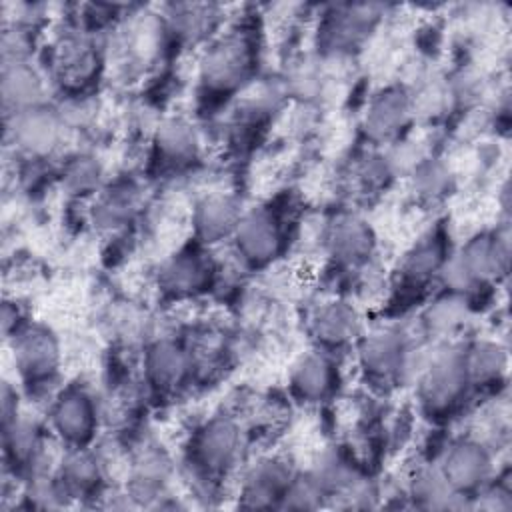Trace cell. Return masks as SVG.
I'll return each instance as SVG.
<instances>
[{
	"label": "cell",
	"mask_w": 512,
	"mask_h": 512,
	"mask_svg": "<svg viewBox=\"0 0 512 512\" xmlns=\"http://www.w3.org/2000/svg\"><path fill=\"white\" fill-rule=\"evenodd\" d=\"M16 348V346H14ZM18 366L28 378H42L54 366L56 348L44 332H26L18 342Z\"/></svg>",
	"instance_id": "6da1fadb"
},
{
	"label": "cell",
	"mask_w": 512,
	"mask_h": 512,
	"mask_svg": "<svg viewBox=\"0 0 512 512\" xmlns=\"http://www.w3.org/2000/svg\"><path fill=\"white\" fill-rule=\"evenodd\" d=\"M242 250L252 258L270 256L278 244V232L272 218L264 212L252 214L238 226Z\"/></svg>",
	"instance_id": "7a4b0ae2"
},
{
	"label": "cell",
	"mask_w": 512,
	"mask_h": 512,
	"mask_svg": "<svg viewBox=\"0 0 512 512\" xmlns=\"http://www.w3.org/2000/svg\"><path fill=\"white\" fill-rule=\"evenodd\" d=\"M244 62H246V48H242L238 40H226L210 52L206 60V76L212 82L232 84L244 74L248 66Z\"/></svg>",
	"instance_id": "3957f363"
},
{
	"label": "cell",
	"mask_w": 512,
	"mask_h": 512,
	"mask_svg": "<svg viewBox=\"0 0 512 512\" xmlns=\"http://www.w3.org/2000/svg\"><path fill=\"white\" fill-rule=\"evenodd\" d=\"M2 88H4L6 104H14V108L18 106L22 110L32 108L40 96L38 76L20 62H14L4 70Z\"/></svg>",
	"instance_id": "277c9868"
},
{
	"label": "cell",
	"mask_w": 512,
	"mask_h": 512,
	"mask_svg": "<svg viewBox=\"0 0 512 512\" xmlns=\"http://www.w3.org/2000/svg\"><path fill=\"white\" fill-rule=\"evenodd\" d=\"M90 408L82 394H68L54 410V422L58 430L70 440H84L90 432Z\"/></svg>",
	"instance_id": "5b68a950"
},
{
	"label": "cell",
	"mask_w": 512,
	"mask_h": 512,
	"mask_svg": "<svg viewBox=\"0 0 512 512\" xmlns=\"http://www.w3.org/2000/svg\"><path fill=\"white\" fill-rule=\"evenodd\" d=\"M14 136H18L20 144L30 150H44L54 142L56 122L48 114L36 108H28L20 112L18 128H14Z\"/></svg>",
	"instance_id": "8992f818"
},
{
	"label": "cell",
	"mask_w": 512,
	"mask_h": 512,
	"mask_svg": "<svg viewBox=\"0 0 512 512\" xmlns=\"http://www.w3.org/2000/svg\"><path fill=\"white\" fill-rule=\"evenodd\" d=\"M160 144L172 158L174 156L182 158L194 150V134L188 132V126L180 122H172L162 130Z\"/></svg>",
	"instance_id": "52a82bcc"
},
{
	"label": "cell",
	"mask_w": 512,
	"mask_h": 512,
	"mask_svg": "<svg viewBox=\"0 0 512 512\" xmlns=\"http://www.w3.org/2000/svg\"><path fill=\"white\" fill-rule=\"evenodd\" d=\"M328 364L324 360H306L296 382L306 394H322L328 388Z\"/></svg>",
	"instance_id": "ba28073f"
},
{
	"label": "cell",
	"mask_w": 512,
	"mask_h": 512,
	"mask_svg": "<svg viewBox=\"0 0 512 512\" xmlns=\"http://www.w3.org/2000/svg\"><path fill=\"white\" fill-rule=\"evenodd\" d=\"M206 208L208 210L204 212L200 226L206 230V234H216L226 226V222H230L232 214L224 200H212L206 204Z\"/></svg>",
	"instance_id": "9c48e42d"
}]
</instances>
